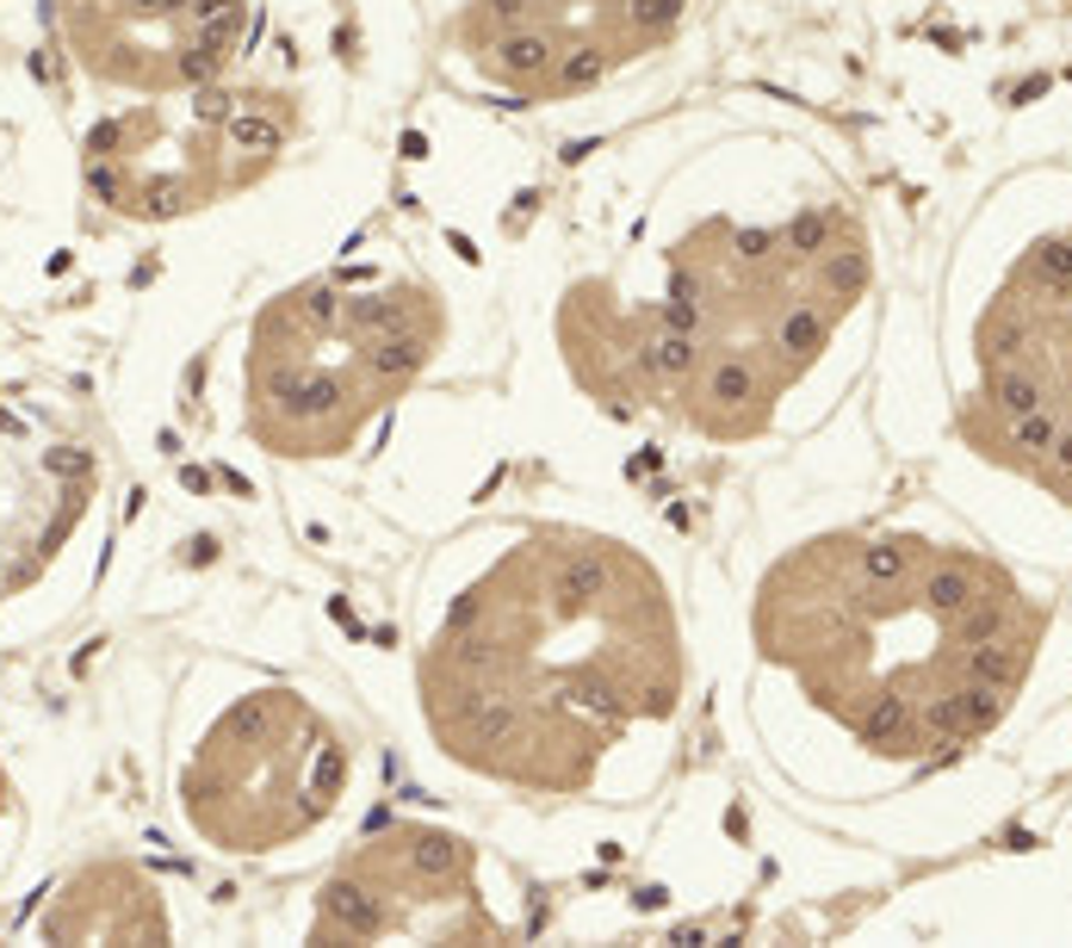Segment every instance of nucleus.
Here are the masks:
<instances>
[{
	"mask_svg": "<svg viewBox=\"0 0 1072 948\" xmlns=\"http://www.w3.org/2000/svg\"><path fill=\"white\" fill-rule=\"evenodd\" d=\"M397 670L428 769L515 806H638L695 701L664 552L565 508L447 533L404 595Z\"/></svg>",
	"mask_w": 1072,
	"mask_h": 948,
	"instance_id": "obj_1",
	"label": "nucleus"
},
{
	"mask_svg": "<svg viewBox=\"0 0 1072 948\" xmlns=\"http://www.w3.org/2000/svg\"><path fill=\"white\" fill-rule=\"evenodd\" d=\"M378 750L329 689L274 663L199 658L161 738V800L199 856L317 868L366 824Z\"/></svg>",
	"mask_w": 1072,
	"mask_h": 948,
	"instance_id": "obj_2",
	"label": "nucleus"
},
{
	"mask_svg": "<svg viewBox=\"0 0 1072 948\" xmlns=\"http://www.w3.org/2000/svg\"><path fill=\"white\" fill-rule=\"evenodd\" d=\"M447 342V304L385 255L286 286L255 310L236 354V416L267 460L335 465L391 416Z\"/></svg>",
	"mask_w": 1072,
	"mask_h": 948,
	"instance_id": "obj_3",
	"label": "nucleus"
},
{
	"mask_svg": "<svg viewBox=\"0 0 1072 948\" xmlns=\"http://www.w3.org/2000/svg\"><path fill=\"white\" fill-rule=\"evenodd\" d=\"M539 924L534 887L484 837L428 812H391L360 824L286 930L298 942H515Z\"/></svg>",
	"mask_w": 1072,
	"mask_h": 948,
	"instance_id": "obj_4",
	"label": "nucleus"
},
{
	"mask_svg": "<svg viewBox=\"0 0 1072 948\" xmlns=\"http://www.w3.org/2000/svg\"><path fill=\"white\" fill-rule=\"evenodd\" d=\"M112 527V465L69 397H0V651L38 645L88 602Z\"/></svg>",
	"mask_w": 1072,
	"mask_h": 948,
	"instance_id": "obj_5",
	"label": "nucleus"
},
{
	"mask_svg": "<svg viewBox=\"0 0 1072 948\" xmlns=\"http://www.w3.org/2000/svg\"><path fill=\"white\" fill-rule=\"evenodd\" d=\"M298 137V93L211 81L175 100L112 106L81 130V187L106 217L175 224L261 187Z\"/></svg>",
	"mask_w": 1072,
	"mask_h": 948,
	"instance_id": "obj_6",
	"label": "nucleus"
},
{
	"mask_svg": "<svg viewBox=\"0 0 1072 948\" xmlns=\"http://www.w3.org/2000/svg\"><path fill=\"white\" fill-rule=\"evenodd\" d=\"M688 0H435V62L496 106H565L664 50Z\"/></svg>",
	"mask_w": 1072,
	"mask_h": 948,
	"instance_id": "obj_7",
	"label": "nucleus"
},
{
	"mask_svg": "<svg viewBox=\"0 0 1072 948\" xmlns=\"http://www.w3.org/2000/svg\"><path fill=\"white\" fill-rule=\"evenodd\" d=\"M261 0H50L62 62L112 106L230 81Z\"/></svg>",
	"mask_w": 1072,
	"mask_h": 948,
	"instance_id": "obj_8",
	"label": "nucleus"
},
{
	"mask_svg": "<svg viewBox=\"0 0 1072 948\" xmlns=\"http://www.w3.org/2000/svg\"><path fill=\"white\" fill-rule=\"evenodd\" d=\"M180 930L187 918L175 906V887L161 880V868L125 849H100L62 868L26 918V936L44 942H175Z\"/></svg>",
	"mask_w": 1072,
	"mask_h": 948,
	"instance_id": "obj_9",
	"label": "nucleus"
}]
</instances>
